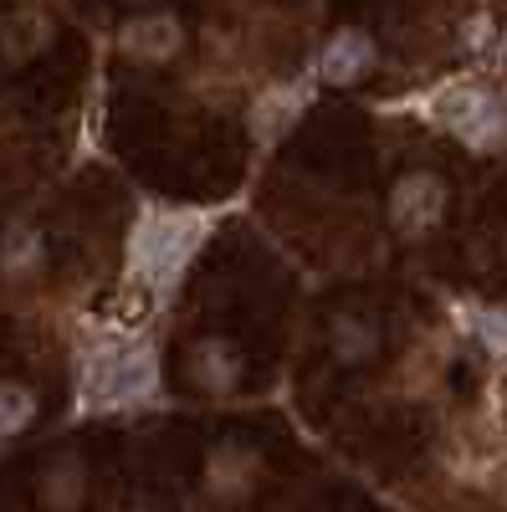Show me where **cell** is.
Listing matches in <instances>:
<instances>
[{
    "mask_svg": "<svg viewBox=\"0 0 507 512\" xmlns=\"http://www.w3.org/2000/svg\"><path fill=\"white\" fill-rule=\"evenodd\" d=\"M246 477H251V456L246 451H226V461L216 456V466H210V482H216V492H241L246 487Z\"/></svg>",
    "mask_w": 507,
    "mask_h": 512,
    "instance_id": "7c38bea8",
    "label": "cell"
},
{
    "mask_svg": "<svg viewBox=\"0 0 507 512\" xmlns=\"http://www.w3.org/2000/svg\"><path fill=\"white\" fill-rule=\"evenodd\" d=\"M77 497H82V466L77 461H62L57 472L47 477V502L52 507H72Z\"/></svg>",
    "mask_w": 507,
    "mask_h": 512,
    "instance_id": "8fae6325",
    "label": "cell"
},
{
    "mask_svg": "<svg viewBox=\"0 0 507 512\" xmlns=\"http://www.w3.org/2000/svg\"><path fill=\"white\" fill-rule=\"evenodd\" d=\"M477 333H482V344L492 349V354H502L507 359V313H477V323H472Z\"/></svg>",
    "mask_w": 507,
    "mask_h": 512,
    "instance_id": "4fadbf2b",
    "label": "cell"
},
{
    "mask_svg": "<svg viewBox=\"0 0 507 512\" xmlns=\"http://www.w3.org/2000/svg\"><path fill=\"white\" fill-rule=\"evenodd\" d=\"M159 384V364L149 344L134 338H103L98 354L82 369V400L98 410H118V405H139L154 395Z\"/></svg>",
    "mask_w": 507,
    "mask_h": 512,
    "instance_id": "7a4b0ae2",
    "label": "cell"
},
{
    "mask_svg": "<svg viewBox=\"0 0 507 512\" xmlns=\"http://www.w3.org/2000/svg\"><path fill=\"white\" fill-rule=\"evenodd\" d=\"M123 47L139 52V57H169V52L180 47V21H175V16H164V11L139 16L129 31H123Z\"/></svg>",
    "mask_w": 507,
    "mask_h": 512,
    "instance_id": "ba28073f",
    "label": "cell"
},
{
    "mask_svg": "<svg viewBox=\"0 0 507 512\" xmlns=\"http://www.w3.org/2000/svg\"><path fill=\"white\" fill-rule=\"evenodd\" d=\"M190 374H195L200 390H210V395L231 390V384L241 379L236 349H231V344H221V338H200V344L190 349Z\"/></svg>",
    "mask_w": 507,
    "mask_h": 512,
    "instance_id": "8992f818",
    "label": "cell"
},
{
    "mask_svg": "<svg viewBox=\"0 0 507 512\" xmlns=\"http://www.w3.org/2000/svg\"><path fill=\"white\" fill-rule=\"evenodd\" d=\"M431 118L441 128H451L456 139H467L472 149H497L507 139V103L477 82H446L431 93Z\"/></svg>",
    "mask_w": 507,
    "mask_h": 512,
    "instance_id": "3957f363",
    "label": "cell"
},
{
    "mask_svg": "<svg viewBox=\"0 0 507 512\" xmlns=\"http://www.w3.org/2000/svg\"><path fill=\"white\" fill-rule=\"evenodd\" d=\"M31 415H36V395L26 390V384H0V441L26 431Z\"/></svg>",
    "mask_w": 507,
    "mask_h": 512,
    "instance_id": "30bf717a",
    "label": "cell"
},
{
    "mask_svg": "<svg viewBox=\"0 0 507 512\" xmlns=\"http://www.w3.org/2000/svg\"><path fill=\"white\" fill-rule=\"evenodd\" d=\"M303 103H308V88H303V82L262 93L257 113H251V128H257V139H277V134H287V123L303 113Z\"/></svg>",
    "mask_w": 507,
    "mask_h": 512,
    "instance_id": "52a82bcc",
    "label": "cell"
},
{
    "mask_svg": "<svg viewBox=\"0 0 507 512\" xmlns=\"http://www.w3.org/2000/svg\"><path fill=\"white\" fill-rule=\"evenodd\" d=\"M379 344V333L364 323V318H338L333 323V354L344 359V364H364Z\"/></svg>",
    "mask_w": 507,
    "mask_h": 512,
    "instance_id": "9c48e42d",
    "label": "cell"
},
{
    "mask_svg": "<svg viewBox=\"0 0 507 512\" xmlns=\"http://www.w3.org/2000/svg\"><path fill=\"white\" fill-rule=\"evenodd\" d=\"M374 67V41L364 31H333L328 47L318 52V77L323 82H359Z\"/></svg>",
    "mask_w": 507,
    "mask_h": 512,
    "instance_id": "5b68a950",
    "label": "cell"
},
{
    "mask_svg": "<svg viewBox=\"0 0 507 512\" xmlns=\"http://www.w3.org/2000/svg\"><path fill=\"white\" fill-rule=\"evenodd\" d=\"M205 241V216H175V210H149L129 241V272L149 292H169L175 277L190 267V256Z\"/></svg>",
    "mask_w": 507,
    "mask_h": 512,
    "instance_id": "6da1fadb",
    "label": "cell"
},
{
    "mask_svg": "<svg viewBox=\"0 0 507 512\" xmlns=\"http://www.w3.org/2000/svg\"><path fill=\"white\" fill-rule=\"evenodd\" d=\"M446 210V185L436 175H405L390 195V221L405 236H426Z\"/></svg>",
    "mask_w": 507,
    "mask_h": 512,
    "instance_id": "277c9868",
    "label": "cell"
}]
</instances>
